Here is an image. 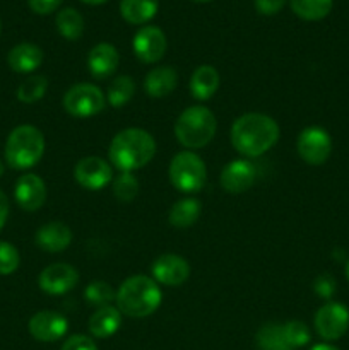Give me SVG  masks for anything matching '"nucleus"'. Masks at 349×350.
Here are the masks:
<instances>
[{"mask_svg":"<svg viewBox=\"0 0 349 350\" xmlns=\"http://www.w3.org/2000/svg\"><path fill=\"white\" fill-rule=\"evenodd\" d=\"M298 156L310 166H320L331 157L332 139L327 130L320 126H308L298 135Z\"/></svg>","mask_w":349,"mask_h":350,"instance_id":"1a4fd4ad","label":"nucleus"},{"mask_svg":"<svg viewBox=\"0 0 349 350\" xmlns=\"http://www.w3.org/2000/svg\"><path fill=\"white\" fill-rule=\"evenodd\" d=\"M122 327V313L118 308L112 306H101L91 314L89 318V334L96 338H108L116 334V330Z\"/></svg>","mask_w":349,"mask_h":350,"instance_id":"412c9836","label":"nucleus"},{"mask_svg":"<svg viewBox=\"0 0 349 350\" xmlns=\"http://www.w3.org/2000/svg\"><path fill=\"white\" fill-rule=\"evenodd\" d=\"M139 193V180L132 173H120L113 180V195L118 202L129 204Z\"/></svg>","mask_w":349,"mask_h":350,"instance_id":"c756f323","label":"nucleus"},{"mask_svg":"<svg viewBox=\"0 0 349 350\" xmlns=\"http://www.w3.org/2000/svg\"><path fill=\"white\" fill-rule=\"evenodd\" d=\"M346 277H348V280H349V260L346 262Z\"/></svg>","mask_w":349,"mask_h":350,"instance_id":"a19ab883","label":"nucleus"},{"mask_svg":"<svg viewBox=\"0 0 349 350\" xmlns=\"http://www.w3.org/2000/svg\"><path fill=\"white\" fill-rule=\"evenodd\" d=\"M57 29L65 40L75 41L82 36L84 33V19L79 14V10L72 9V7H65L57 14Z\"/></svg>","mask_w":349,"mask_h":350,"instance_id":"a878e982","label":"nucleus"},{"mask_svg":"<svg viewBox=\"0 0 349 350\" xmlns=\"http://www.w3.org/2000/svg\"><path fill=\"white\" fill-rule=\"evenodd\" d=\"M5 163L17 171L36 166L44 152V137L36 126L19 125L9 133L5 142Z\"/></svg>","mask_w":349,"mask_h":350,"instance_id":"20e7f679","label":"nucleus"},{"mask_svg":"<svg viewBox=\"0 0 349 350\" xmlns=\"http://www.w3.org/2000/svg\"><path fill=\"white\" fill-rule=\"evenodd\" d=\"M219 88V72L212 65H201L190 77V92L198 101H207Z\"/></svg>","mask_w":349,"mask_h":350,"instance_id":"4be33fe9","label":"nucleus"},{"mask_svg":"<svg viewBox=\"0 0 349 350\" xmlns=\"http://www.w3.org/2000/svg\"><path fill=\"white\" fill-rule=\"evenodd\" d=\"M133 94H135L133 79L129 75H118L109 82L108 91H106V101L113 108H122L133 98Z\"/></svg>","mask_w":349,"mask_h":350,"instance_id":"bb28decb","label":"nucleus"},{"mask_svg":"<svg viewBox=\"0 0 349 350\" xmlns=\"http://www.w3.org/2000/svg\"><path fill=\"white\" fill-rule=\"evenodd\" d=\"M0 31H2V23H0Z\"/></svg>","mask_w":349,"mask_h":350,"instance_id":"c03bdc74","label":"nucleus"},{"mask_svg":"<svg viewBox=\"0 0 349 350\" xmlns=\"http://www.w3.org/2000/svg\"><path fill=\"white\" fill-rule=\"evenodd\" d=\"M29 334L38 342H57L65 337L68 330V321L64 314L57 311H38L29 320Z\"/></svg>","mask_w":349,"mask_h":350,"instance_id":"4468645a","label":"nucleus"},{"mask_svg":"<svg viewBox=\"0 0 349 350\" xmlns=\"http://www.w3.org/2000/svg\"><path fill=\"white\" fill-rule=\"evenodd\" d=\"M159 9L157 0H122L120 2V14L129 24H146L153 19Z\"/></svg>","mask_w":349,"mask_h":350,"instance_id":"5701e85b","label":"nucleus"},{"mask_svg":"<svg viewBox=\"0 0 349 350\" xmlns=\"http://www.w3.org/2000/svg\"><path fill=\"white\" fill-rule=\"evenodd\" d=\"M198 215H201V202L197 198L187 197L173 204V207L170 208V214H168V221L173 228L185 229L194 226Z\"/></svg>","mask_w":349,"mask_h":350,"instance_id":"b1692460","label":"nucleus"},{"mask_svg":"<svg viewBox=\"0 0 349 350\" xmlns=\"http://www.w3.org/2000/svg\"><path fill=\"white\" fill-rule=\"evenodd\" d=\"M120 55L113 44L98 43L88 55V70L98 81L108 79L118 68Z\"/></svg>","mask_w":349,"mask_h":350,"instance_id":"f3484780","label":"nucleus"},{"mask_svg":"<svg viewBox=\"0 0 349 350\" xmlns=\"http://www.w3.org/2000/svg\"><path fill=\"white\" fill-rule=\"evenodd\" d=\"M156 154V140L142 129H125L113 137L108 149L109 163L120 173H132L147 166Z\"/></svg>","mask_w":349,"mask_h":350,"instance_id":"f03ea898","label":"nucleus"},{"mask_svg":"<svg viewBox=\"0 0 349 350\" xmlns=\"http://www.w3.org/2000/svg\"><path fill=\"white\" fill-rule=\"evenodd\" d=\"M116 294L113 293L112 286L103 280H96V282H91L84 291V297H86V303L89 306H96V308H101V306H108L113 299H115Z\"/></svg>","mask_w":349,"mask_h":350,"instance_id":"7c9ffc66","label":"nucleus"},{"mask_svg":"<svg viewBox=\"0 0 349 350\" xmlns=\"http://www.w3.org/2000/svg\"><path fill=\"white\" fill-rule=\"evenodd\" d=\"M62 106L75 118H89L101 113L106 106V96L101 89L89 82H81L68 89L62 99Z\"/></svg>","mask_w":349,"mask_h":350,"instance_id":"0eeeda50","label":"nucleus"},{"mask_svg":"<svg viewBox=\"0 0 349 350\" xmlns=\"http://www.w3.org/2000/svg\"><path fill=\"white\" fill-rule=\"evenodd\" d=\"M310 350H339V349L334 347V345H331V344H317V345H313Z\"/></svg>","mask_w":349,"mask_h":350,"instance_id":"58836bf2","label":"nucleus"},{"mask_svg":"<svg viewBox=\"0 0 349 350\" xmlns=\"http://www.w3.org/2000/svg\"><path fill=\"white\" fill-rule=\"evenodd\" d=\"M279 125L263 113H245L231 126V144L245 157H260L279 140Z\"/></svg>","mask_w":349,"mask_h":350,"instance_id":"f257e3e1","label":"nucleus"},{"mask_svg":"<svg viewBox=\"0 0 349 350\" xmlns=\"http://www.w3.org/2000/svg\"><path fill=\"white\" fill-rule=\"evenodd\" d=\"M36 246L48 253H60L72 243V231L64 222H48L36 231Z\"/></svg>","mask_w":349,"mask_h":350,"instance_id":"a211bd4d","label":"nucleus"},{"mask_svg":"<svg viewBox=\"0 0 349 350\" xmlns=\"http://www.w3.org/2000/svg\"><path fill=\"white\" fill-rule=\"evenodd\" d=\"M79 282V272L68 263H51L38 277V286L50 296H62L74 289Z\"/></svg>","mask_w":349,"mask_h":350,"instance_id":"ddd939ff","label":"nucleus"},{"mask_svg":"<svg viewBox=\"0 0 349 350\" xmlns=\"http://www.w3.org/2000/svg\"><path fill=\"white\" fill-rule=\"evenodd\" d=\"M10 70L17 74H31L43 64V51L34 43H19L7 55Z\"/></svg>","mask_w":349,"mask_h":350,"instance_id":"6ab92c4d","label":"nucleus"},{"mask_svg":"<svg viewBox=\"0 0 349 350\" xmlns=\"http://www.w3.org/2000/svg\"><path fill=\"white\" fill-rule=\"evenodd\" d=\"M81 2L88 3V5H101V3L108 2V0H81Z\"/></svg>","mask_w":349,"mask_h":350,"instance_id":"ea45409f","label":"nucleus"},{"mask_svg":"<svg viewBox=\"0 0 349 350\" xmlns=\"http://www.w3.org/2000/svg\"><path fill=\"white\" fill-rule=\"evenodd\" d=\"M64 0H27V5L38 16H48L62 5Z\"/></svg>","mask_w":349,"mask_h":350,"instance_id":"f704fd0d","label":"nucleus"},{"mask_svg":"<svg viewBox=\"0 0 349 350\" xmlns=\"http://www.w3.org/2000/svg\"><path fill=\"white\" fill-rule=\"evenodd\" d=\"M291 10L303 21H322L331 14L334 0H289Z\"/></svg>","mask_w":349,"mask_h":350,"instance_id":"393cba45","label":"nucleus"},{"mask_svg":"<svg viewBox=\"0 0 349 350\" xmlns=\"http://www.w3.org/2000/svg\"><path fill=\"white\" fill-rule=\"evenodd\" d=\"M14 198L23 211H38L47 202V185L38 174H23L14 187Z\"/></svg>","mask_w":349,"mask_h":350,"instance_id":"dca6fc26","label":"nucleus"},{"mask_svg":"<svg viewBox=\"0 0 349 350\" xmlns=\"http://www.w3.org/2000/svg\"><path fill=\"white\" fill-rule=\"evenodd\" d=\"M178 84V72L170 65L154 67L144 79V91L151 98H166L174 91Z\"/></svg>","mask_w":349,"mask_h":350,"instance_id":"aec40b11","label":"nucleus"},{"mask_svg":"<svg viewBox=\"0 0 349 350\" xmlns=\"http://www.w3.org/2000/svg\"><path fill=\"white\" fill-rule=\"evenodd\" d=\"M313 289L318 296L328 299V297L334 296V293H335V280L332 279L328 273H324V275H320L317 280H315Z\"/></svg>","mask_w":349,"mask_h":350,"instance_id":"c9c22d12","label":"nucleus"},{"mask_svg":"<svg viewBox=\"0 0 349 350\" xmlns=\"http://www.w3.org/2000/svg\"><path fill=\"white\" fill-rule=\"evenodd\" d=\"M21 256L19 252L9 241L0 239V275H10L19 269Z\"/></svg>","mask_w":349,"mask_h":350,"instance_id":"473e14b6","label":"nucleus"},{"mask_svg":"<svg viewBox=\"0 0 349 350\" xmlns=\"http://www.w3.org/2000/svg\"><path fill=\"white\" fill-rule=\"evenodd\" d=\"M218 122L214 113L204 106H190L178 116L174 123V137L187 149H201L216 135Z\"/></svg>","mask_w":349,"mask_h":350,"instance_id":"39448f33","label":"nucleus"},{"mask_svg":"<svg viewBox=\"0 0 349 350\" xmlns=\"http://www.w3.org/2000/svg\"><path fill=\"white\" fill-rule=\"evenodd\" d=\"M286 0H255V9L263 16H274L284 7Z\"/></svg>","mask_w":349,"mask_h":350,"instance_id":"e433bc0d","label":"nucleus"},{"mask_svg":"<svg viewBox=\"0 0 349 350\" xmlns=\"http://www.w3.org/2000/svg\"><path fill=\"white\" fill-rule=\"evenodd\" d=\"M166 36L156 26L140 27L132 40L133 53L142 64H157L166 53Z\"/></svg>","mask_w":349,"mask_h":350,"instance_id":"9d476101","label":"nucleus"},{"mask_svg":"<svg viewBox=\"0 0 349 350\" xmlns=\"http://www.w3.org/2000/svg\"><path fill=\"white\" fill-rule=\"evenodd\" d=\"M151 272H153L154 280L161 286L178 287L187 282L190 277V265L183 256L166 253L154 260Z\"/></svg>","mask_w":349,"mask_h":350,"instance_id":"f8f14e48","label":"nucleus"},{"mask_svg":"<svg viewBox=\"0 0 349 350\" xmlns=\"http://www.w3.org/2000/svg\"><path fill=\"white\" fill-rule=\"evenodd\" d=\"M159 286L147 275H133L123 280L116 291V308L120 313L130 318H146L161 306Z\"/></svg>","mask_w":349,"mask_h":350,"instance_id":"7ed1b4c3","label":"nucleus"},{"mask_svg":"<svg viewBox=\"0 0 349 350\" xmlns=\"http://www.w3.org/2000/svg\"><path fill=\"white\" fill-rule=\"evenodd\" d=\"M60 350H98L92 338L86 337V335H72L64 342Z\"/></svg>","mask_w":349,"mask_h":350,"instance_id":"72a5a7b5","label":"nucleus"},{"mask_svg":"<svg viewBox=\"0 0 349 350\" xmlns=\"http://www.w3.org/2000/svg\"><path fill=\"white\" fill-rule=\"evenodd\" d=\"M9 212H10L9 198H7V195L0 190V231H2L3 226H5L7 217H9Z\"/></svg>","mask_w":349,"mask_h":350,"instance_id":"4c0bfd02","label":"nucleus"},{"mask_svg":"<svg viewBox=\"0 0 349 350\" xmlns=\"http://www.w3.org/2000/svg\"><path fill=\"white\" fill-rule=\"evenodd\" d=\"M47 89L48 79L44 75H31V77L24 79L17 88V99L26 105H33L47 94Z\"/></svg>","mask_w":349,"mask_h":350,"instance_id":"c85d7f7f","label":"nucleus"},{"mask_svg":"<svg viewBox=\"0 0 349 350\" xmlns=\"http://www.w3.org/2000/svg\"><path fill=\"white\" fill-rule=\"evenodd\" d=\"M192 2H198V3H204V2H211V0H192Z\"/></svg>","mask_w":349,"mask_h":350,"instance_id":"37998d69","label":"nucleus"},{"mask_svg":"<svg viewBox=\"0 0 349 350\" xmlns=\"http://www.w3.org/2000/svg\"><path fill=\"white\" fill-rule=\"evenodd\" d=\"M168 176L171 185L181 193H197L205 187L207 167L201 156L192 150H181L171 159Z\"/></svg>","mask_w":349,"mask_h":350,"instance_id":"423d86ee","label":"nucleus"},{"mask_svg":"<svg viewBox=\"0 0 349 350\" xmlns=\"http://www.w3.org/2000/svg\"><path fill=\"white\" fill-rule=\"evenodd\" d=\"M284 335H286V340L289 344L291 349H300L303 345H307L310 342V328L303 323V321L291 320L287 323L283 325Z\"/></svg>","mask_w":349,"mask_h":350,"instance_id":"2f4dec72","label":"nucleus"},{"mask_svg":"<svg viewBox=\"0 0 349 350\" xmlns=\"http://www.w3.org/2000/svg\"><path fill=\"white\" fill-rule=\"evenodd\" d=\"M313 327L324 340H339L349 330V310L344 304L328 301L315 313Z\"/></svg>","mask_w":349,"mask_h":350,"instance_id":"6e6552de","label":"nucleus"},{"mask_svg":"<svg viewBox=\"0 0 349 350\" xmlns=\"http://www.w3.org/2000/svg\"><path fill=\"white\" fill-rule=\"evenodd\" d=\"M113 170L105 159L96 156L82 157L74 167V180L86 190L98 191L112 181Z\"/></svg>","mask_w":349,"mask_h":350,"instance_id":"9b49d317","label":"nucleus"},{"mask_svg":"<svg viewBox=\"0 0 349 350\" xmlns=\"http://www.w3.org/2000/svg\"><path fill=\"white\" fill-rule=\"evenodd\" d=\"M3 174V163H2V159H0V176H2Z\"/></svg>","mask_w":349,"mask_h":350,"instance_id":"79ce46f5","label":"nucleus"},{"mask_svg":"<svg viewBox=\"0 0 349 350\" xmlns=\"http://www.w3.org/2000/svg\"><path fill=\"white\" fill-rule=\"evenodd\" d=\"M257 180V170L250 161L235 159L226 164L221 171V187L228 193H243L250 190Z\"/></svg>","mask_w":349,"mask_h":350,"instance_id":"2eb2a0df","label":"nucleus"},{"mask_svg":"<svg viewBox=\"0 0 349 350\" xmlns=\"http://www.w3.org/2000/svg\"><path fill=\"white\" fill-rule=\"evenodd\" d=\"M257 345L260 350H293L284 335L283 325L267 323L257 332Z\"/></svg>","mask_w":349,"mask_h":350,"instance_id":"cd10ccee","label":"nucleus"}]
</instances>
